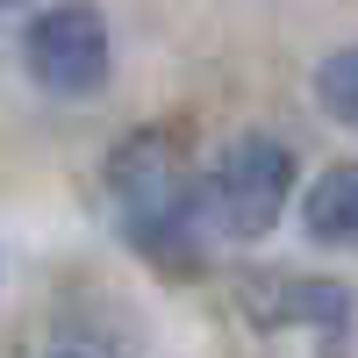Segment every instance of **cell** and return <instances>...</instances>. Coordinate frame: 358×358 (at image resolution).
Wrapping results in <instances>:
<instances>
[{"mask_svg": "<svg viewBox=\"0 0 358 358\" xmlns=\"http://www.w3.org/2000/svg\"><path fill=\"white\" fill-rule=\"evenodd\" d=\"M108 201L122 215V236L143 251V265H158V273H201V236H194L201 194H194L187 151L165 129H136V136L115 143Z\"/></svg>", "mask_w": 358, "mask_h": 358, "instance_id": "cell-1", "label": "cell"}, {"mask_svg": "<svg viewBox=\"0 0 358 358\" xmlns=\"http://www.w3.org/2000/svg\"><path fill=\"white\" fill-rule=\"evenodd\" d=\"M194 194H201V215L222 222L229 236H265L294 194V151L265 129H244L222 143V158L208 165V187Z\"/></svg>", "mask_w": 358, "mask_h": 358, "instance_id": "cell-2", "label": "cell"}, {"mask_svg": "<svg viewBox=\"0 0 358 358\" xmlns=\"http://www.w3.org/2000/svg\"><path fill=\"white\" fill-rule=\"evenodd\" d=\"M22 57H29V79L57 101H86L108 86V65H115V43H108V22L94 0H57L29 22L22 36Z\"/></svg>", "mask_w": 358, "mask_h": 358, "instance_id": "cell-3", "label": "cell"}, {"mask_svg": "<svg viewBox=\"0 0 358 358\" xmlns=\"http://www.w3.org/2000/svg\"><path fill=\"white\" fill-rule=\"evenodd\" d=\"M251 301H273V308H258V322H315L322 337L351 330V287L337 280H265L251 287Z\"/></svg>", "mask_w": 358, "mask_h": 358, "instance_id": "cell-4", "label": "cell"}, {"mask_svg": "<svg viewBox=\"0 0 358 358\" xmlns=\"http://www.w3.org/2000/svg\"><path fill=\"white\" fill-rule=\"evenodd\" d=\"M301 222H308L315 244L358 251V165H330L315 179V194L301 201Z\"/></svg>", "mask_w": 358, "mask_h": 358, "instance_id": "cell-5", "label": "cell"}, {"mask_svg": "<svg viewBox=\"0 0 358 358\" xmlns=\"http://www.w3.org/2000/svg\"><path fill=\"white\" fill-rule=\"evenodd\" d=\"M315 101H322V115H337V122H358V43L315 65Z\"/></svg>", "mask_w": 358, "mask_h": 358, "instance_id": "cell-6", "label": "cell"}, {"mask_svg": "<svg viewBox=\"0 0 358 358\" xmlns=\"http://www.w3.org/2000/svg\"><path fill=\"white\" fill-rule=\"evenodd\" d=\"M0 8H15V0H0Z\"/></svg>", "mask_w": 358, "mask_h": 358, "instance_id": "cell-7", "label": "cell"}, {"mask_svg": "<svg viewBox=\"0 0 358 358\" xmlns=\"http://www.w3.org/2000/svg\"><path fill=\"white\" fill-rule=\"evenodd\" d=\"M65 358H79V351H65Z\"/></svg>", "mask_w": 358, "mask_h": 358, "instance_id": "cell-8", "label": "cell"}]
</instances>
